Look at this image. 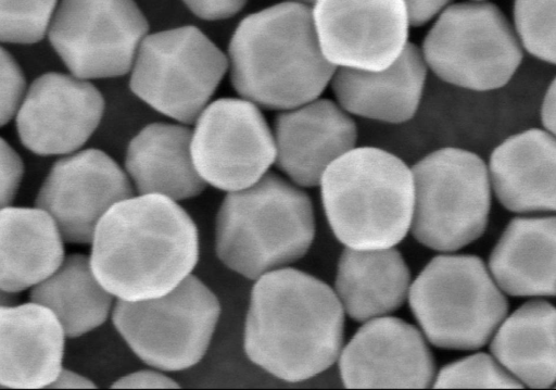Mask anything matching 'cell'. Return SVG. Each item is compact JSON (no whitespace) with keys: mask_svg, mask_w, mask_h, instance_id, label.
<instances>
[{"mask_svg":"<svg viewBox=\"0 0 556 390\" xmlns=\"http://www.w3.org/2000/svg\"><path fill=\"white\" fill-rule=\"evenodd\" d=\"M344 311L332 288L291 267L254 280L243 349L257 367L287 382L311 379L340 355Z\"/></svg>","mask_w":556,"mask_h":390,"instance_id":"cell-1","label":"cell"},{"mask_svg":"<svg viewBox=\"0 0 556 390\" xmlns=\"http://www.w3.org/2000/svg\"><path fill=\"white\" fill-rule=\"evenodd\" d=\"M91 269L115 299L142 301L166 294L192 274L199 234L177 201L135 194L111 206L91 241Z\"/></svg>","mask_w":556,"mask_h":390,"instance_id":"cell-2","label":"cell"},{"mask_svg":"<svg viewBox=\"0 0 556 390\" xmlns=\"http://www.w3.org/2000/svg\"><path fill=\"white\" fill-rule=\"evenodd\" d=\"M227 60L237 93L278 111L319 98L337 68L319 47L312 5L294 1L245 16L231 35Z\"/></svg>","mask_w":556,"mask_h":390,"instance_id":"cell-3","label":"cell"},{"mask_svg":"<svg viewBox=\"0 0 556 390\" xmlns=\"http://www.w3.org/2000/svg\"><path fill=\"white\" fill-rule=\"evenodd\" d=\"M314 238L309 196L271 172L248 188L227 192L215 219L218 260L250 280L296 262Z\"/></svg>","mask_w":556,"mask_h":390,"instance_id":"cell-4","label":"cell"},{"mask_svg":"<svg viewBox=\"0 0 556 390\" xmlns=\"http://www.w3.org/2000/svg\"><path fill=\"white\" fill-rule=\"evenodd\" d=\"M329 226L345 247H394L409 230L414 209L410 168L379 148H353L324 172L319 185Z\"/></svg>","mask_w":556,"mask_h":390,"instance_id":"cell-5","label":"cell"},{"mask_svg":"<svg viewBox=\"0 0 556 390\" xmlns=\"http://www.w3.org/2000/svg\"><path fill=\"white\" fill-rule=\"evenodd\" d=\"M409 306L434 347H484L506 317L508 301L484 262L472 254L434 256L410 284Z\"/></svg>","mask_w":556,"mask_h":390,"instance_id":"cell-6","label":"cell"},{"mask_svg":"<svg viewBox=\"0 0 556 390\" xmlns=\"http://www.w3.org/2000/svg\"><path fill=\"white\" fill-rule=\"evenodd\" d=\"M412 236L439 252H454L479 239L491 210L488 167L476 153L460 148L435 150L412 168Z\"/></svg>","mask_w":556,"mask_h":390,"instance_id":"cell-7","label":"cell"},{"mask_svg":"<svg viewBox=\"0 0 556 390\" xmlns=\"http://www.w3.org/2000/svg\"><path fill=\"white\" fill-rule=\"evenodd\" d=\"M420 50L427 67L441 80L475 91L505 86L523 56L514 26L488 0L448 4L435 17Z\"/></svg>","mask_w":556,"mask_h":390,"instance_id":"cell-8","label":"cell"},{"mask_svg":"<svg viewBox=\"0 0 556 390\" xmlns=\"http://www.w3.org/2000/svg\"><path fill=\"white\" fill-rule=\"evenodd\" d=\"M222 307L215 293L193 274L164 295L116 299L111 320L115 331L143 363L162 372L195 366L205 355Z\"/></svg>","mask_w":556,"mask_h":390,"instance_id":"cell-9","label":"cell"},{"mask_svg":"<svg viewBox=\"0 0 556 390\" xmlns=\"http://www.w3.org/2000/svg\"><path fill=\"white\" fill-rule=\"evenodd\" d=\"M227 71V55L199 28L186 25L142 39L129 87L157 112L190 125L210 103Z\"/></svg>","mask_w":556,"mask_h":390,"instance_id":"cell-10","label":"cell"},{"mask_svg":"<svg viewBox=\"0 0 556 390\" xmlns=\"http://www.w3.org/2000/svg\"><path fill=\"white\" fill-rule=\"evenodd\" d=\"M148 32L135 0H61L47 35L71 74L88 80L129 73Z\"/></svg>","mask_w":556,"mask_h":390,"instance_id":"cell-11","label":"cell"},{"mask_svg":"<svg viewBox=\"0 0 556 390\" xmlns=\"http://www.w3.org/2000/svg\"><path fill=\"white\" fill-rule=\"evenodd\" d=\"M190 151L205 184L226 192L258 181L276 158L273 130L260 106L243 98L210 102L195 119Z\"/></svg>","mask_w":556,"mask_h":390,"instance_id":"cell-12","label":"cell"},{"mask_svg":"<svg viewBox=\"0 0 556 390\" xmlns=\"http://www.w3.org/2000/svg\"><path fill=\"white\" fill-rule=\"evenodd\" d=\"M132 196L125 169L102 150L89 148L54 162L34 205L53 218L65 243L89 244L104 213Z\"/></svg>","mask_w":556,"mask_h":390,"instance_id":"cell-13","label":"cell"},{"mask_svg":"<svg viewBox=\"0 0 556 390\" xmlns=\"http://www.w3.org/2000/svg\"><path fill=\"white\" fill-rule=\"evenodd\" d=\"M312 14L321 52L336 67L383 70L408 42L403 0H315Z\"/></svg>","mask_w":556,"mask_h":390,"instance_id":"cell-14","label":"cell"},{"mask_svg":"<svg viewBox=\"0 0 556 390\" xmlns=\"http://www.w3.org/2000/svg\"><path fill=\"white\" fill-rule=\"evenodd\" d=\"M104 99L86 79L58 72L37 77L16 112V133L30 152L65 155L79 150L99 126Z\"/></svg>","mask_w":556,"mask_h":390,"instance_id":"cell-15","label":"cell"},{"mask_svg":"<svg viewBox=\"0 0 556 390\" xmlns=\"http://www.w3.org/2000/svg\"><path fill=\"white\" fill-rule=\"evenodd\" d=\"M338 361L346 388H429L437 374L422 332L388 315L365 322Z\"/></svg>","mask_w":556,"mask_h":390,"instance_id":"cell-16","label":"cell"},{"mask_svg":"<svg viewBox=\"0 0 556 390\" xmlns=\"http://www.w3.org/2000/svg\"><path fill=\"white\" fill-rule=\"evenodd\" d=\"M275 165L301 188L319 185L325 169L355 148L357 127L336 101L316 98L274 121Z\"/></svg>","mask_w":556,"mask_h":390,"instance_id":"cell-17","label":"cell"},{"mask_svg":"<svg viewBox=\"0 0 556 390\" xmlns=\"http://www.w3.org/2000/svg\"><path fill=\"white\" fill-rule=\"evenodd\" d=\"M65 341L46 306L33 301L0 305V388H48L63 367Z\"/></svg>","mask_w":556,"mask_h":390,"instance_id":"cell-18","label":"cell"},{"mask_svg":"<svg viewBox=\"0 0 556 390\" xmlns=\"http://www.w3.org/2000/svg\"><path fill=\"white\" fill-rule=\"evenodd\" d=\"M428 67L420 47L407 42L401 55L380 71L337 67L330 86L350 115L382 123L409 121L421 101Z\"/></svg>","mask_w":556,"mask_h":390,"instance_id":"cell-19","label":"cell"},{"mask_svg":"<svg viewBox=\"0 0 556 390\" xmlns=\"http://www.w3.org/2000/svg\"><path fill=\"white\" fill-rule=\"evenodd\" d=\"M555 135L531 128L501 142L491 153L488 174L498 202L514 213L556 210Z\"/></svg>","mask_w":556,"mask_h":390,"instance_id":"cell-20","label":"cell"},{"mask_svg":"<svg viewBox=\"0 0 556 390\" xmlns=\"http://www.w3.org/2000/svg\"><path fill=\"white\" fill-rule=\"evenodd\" d=\"M192 130L180 123H152L129 141L124 169L137 194L182 201L206 188L191 158Z\"/></svg>","mask_w":556,"mask_h":390,"instance_id":"cell-21","label":"cell"},{"mask_svg":"<svg viewBox=\"0 0 556 390\" xmlns=\"http://www.w3.org/2000/svg\"><path fill=\"white\" fill-rule=\"evenodd\" d=\"M556 217L518 216L501 235L489 257V272L511 297H554Z\"/></svg>","mask_w":556,"mask_h":390,"instance_id":"cell-22","label":"cell"},{"mask_svg":"<svg viewBox=\"0 0 556 390\" xmlns=\"http://www.w3.org/2000/svg\"><path fill=\"white\" fill-rule=\"evenodd\" d=\"M410 272L393 247L356 250L346 247L338 262L334 292L345 314L355 322L386 316L408 297Z\"/></svg>","mask_w":556,"mask_h":390,"instance_id":"cell-23","label":"cell"},{"mask_svg":"<svg viewBox=\"0 0 556 390\" xmlns=\"http://www.w3.org/2000/svg\"><path fill=\"white\" fill-rule=\"evenodd\" d=\"M65 241L53 221L37 206L0 210V288L29 290L62 263Z\"/></svg>","mask_w":556,"mask_h":390,"instance_id":"cell-24","label":"cell"},{"mask_svg":"<svg viewBox=\"0 0 556 390\" xmlns=\"http://www.w3.org/2000/svg\"><path fill=\"white\" fill-rule=\"evenodd\" d=\"M556 311L531 300L506 315L491 338L493 357L522 386L551 388L556 378Z\"/></svg>","mask_w":556,"mask_h":390,"instance_id":"cell-25","label":"cell"},{"mask_svg":"<svg viewBox=\"0 0 556 390\" xmlns=\"http://www.w3.org/2000/svg\"><path fill=\"white\" fill-rule=\"evenodd\" d=\"M115 298L96 278L89 256L65 254L60 266L29 289V301L49 309L60 322L66 339L103 326Z\"/></svg>","mask_w":556,"mask_h":390,"instance_id":"cell-26","label":"cell"},{"mask_svg":"<svg viewBox=\"0 0 556 390\" xmlns=\"http://www.w3.org/2000/svg\"><path fill=\"white\" fill-rule=\"evenodd\" d=\"M513 26L522 48L555 64V0H514Z\"/></svg>","mask_w":556,"mask_h":390,"instance_id":"cell-27","label":"cell"},{"mask_svg":"<svg viewBox=\"0 0 556 390\" xmlns=\"http://www.w3.org/2000/svg\"><path fill=\"white\" fill-rule=\"evenodd\" d=\"M59 0H0V42L33 45L48 28Z\"/></svg>","mask_w":556,"mask_h":390,"instance_id":"cell-28","label":"cell"},{"mask_svg":"<svg viewBox=\"0 0 556 390\" xmlns=\"http://www.w3.org/2000/svg\"><path fill=\"white\" fill-rule=\"evenodd\" d=\"M433 388H522L494 357L476 353L443 366L435 374Z\"/></svg>","mask_w":556,"mask_h":390,"instance_id":"cell-29","label":"cell"},{"mask_svg":"<svg viewBox=\"0 0 556 390\" xmlns=\"http://www.w3.org/2000/svg\"><path fill=\"white\" fill-rule=\"evenodd\" d=\"M25 92L26 78L20 64L0 47V127L16 115Z\"/></svg>","mask_w":556,"mask_h":390,"instance_id":"cell-30","label":"cell"},{"mask_svg":"<svg viewBox=\"0 0 556 390\" xmlns=\"http://www.w3.org/2000/svg\"><path fill=\"white\" fill-rule=\"evenodd\" d=\"M24 177L20 154L0 137V210L12 205Z\"/></svg>","mask_w":556,"mask_h":390,"instance_id":"cell-31","label":"cell"},{"mask_svg":"<svg viewBox=\"0 0 556 390\" xmlns=\"http://www.w3.org/2000/svg\"><path fill=\"white\" fill-rule=\"evenodd\" d=\"M194 15L205 21L226 20L240 12L248 0H181Z\"/></svg>","mask_w":556,"mask_h":390,"instance_id":"cell-32","label":"cell"},{"mask_svg":"<svg viewBox=\"0 0 556 390\" xmlns=\"http://www.w3.org/2000/svg\"><path fill=\"white\" fill-rule=\"evenodd\" d=\"M111 388H179L176 380L159 369L137 370L115 379Z\"/></svg>","mask_w":556,"mask_h":390,"instance_id":"cell-33","label":"cell"},{"mask_svg":"<svg viewBox=\"0 0 556 390\" xmlns=\"http://www.w3.org/2000/svg\"><path fill=\"white\" fill-rule=\"evenodd\" d=\"M406 7L408 22L413 27L422 26L442 12L452 0H403Z\"/></svg>","mask_w":556,"mask_h":390,"instance_id":"cell-34","label":"cell"},{"mask_svg":"<svg viewBox=\"0 0 556 390\" xmlns=\"http://www.w3.org/2000/svg\"><path fill=\"white\" fill-rule=\"evenodd\" d=\"M48 388H97V385L81 373L63 366Z\"/></svg>","mask_w":556,"mask_h":390,"instance_id":"cell-35","label":"cell"},{"mask_svg":"<svg viewBox=\"0 0 556 390\" xmlns=\"http://www.w3.org/2000/svg\"><path fill=\"white\" fill-rule=\"evenodd\" d=\"M556 84L553 79L545 91L541 103V122L544 129L552 135H555L556 125Z\"/></svg>","mask_w":556,"mask_h":390,"instance_id":"cell-36","label":"cell"},{"mask_svg":"<svg viewBox=\"0 0 556 390\" xmlns=\"http://www.w3.org/2000/svg\"><path fill=\"white\" fill-rule=\"evenodd\" d=\"M21 302L20 293H12L0 288V305H11Z\"/></svg>","mask_w":556,"mask_h":390,"instance_id":"cell-37","label":"cell"},{"mask_svg":"<svg viewBox=\"0 0 556 390\" xmlns=\"http://www.w3.org/2000/svg\"><path fill=\"white\" fill-rule=\"evenodd\" d=\"M287 1H294V2H300V3H305V4H308V5H312L315 0H287Z\"/></svg>","mask_w":556,"mask_h":390,"instance_id":"cell-38","label":"cell"},{"mask_svg":"<svg viewBox=\"0 0 556 390\" xmlns=\"http://www.w3.org/2000/svg\"><path fill=\"white\" fill-rule=\"evenodd\" d=\"M476 1H483V0H476Z\"/></svg>","mask_w":556,"mask_h":390,"instance_id":"cell-39","label":"cell"}]
</instances>
